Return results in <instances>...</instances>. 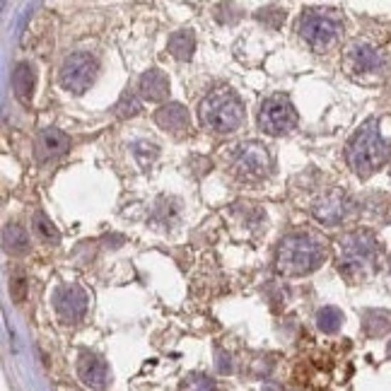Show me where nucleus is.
<instances>
[{
    "instance_id": "f3484780",
    "label": "nucleus",
    "mask_w": 391,
    "mask_h": 391,
    "mask_svg": "<svg viewBox=\"0 0 391 391\" xmlns=\"http://www.w3.org/2000/svg\"><path fill=\"white\" fill-rule=\"evenodd\" d=\"M169 54L174 56L176 61H191V56L196 51V36L191 29H181V31H174L169 36V44H167Z\"/></svg>"
},
{
    "instance_id": "0eeeda50",
    "label": "nucleus",
    "mask_w": 391,
    "mask_h": 391,
    "mask_svg": "<svg viewBox=\"0 0 391 391\" xmlns=\"http://www.w3.org/2000/svg\"><path fill=\"white\" fill-rule=\"evenodd\" d=\"M232 169L244 181H261L270 172V155L261 143H242L232 160Z\"/></svg>"
},
{
    "instance_id": "a878e982",
    "label": "nucleus",
    "mask_w": 391,
    "mask_h": 391,
    "mask_svg": "<svg viewBox=\"0 0 391 391\" xmlns=\"http://www.w3.org/2000/svg\"><path fill=\"white\" fill-rule=\"evenodd\" d=\"M218 367H220V372H232V365H230V357H223L220 355V362H218Z\"/></svg>"
},
{
    "instance_id": "4468645a",
    "label": "nucleus",
    "mask_w": 391,
    "mask_h": 391,
    "mask_svg": "<svg viewBox=\"0 0 391 391\" xmlns=\"http://www.w3.org/2000/svg\"><path fill=\"white\" fill-rule=\"evenodd\" d=\"M155 121L172 136H184L188 131V111L181 104H165L162 109H157Z\"/></svg>"
},
{
    "instance_id": "20e7f679",
    "label": "nucleus",
    "mask_w": 391,
    "mask_h": 391,
    "mask_svg": "<svg viewBox=\"0 0 391 391\" xmlns=\"http://www.w3.org/2000/svg\"><path fill=\"white\" fill-rule=\"evenodd\" d=\"M244 104L232 90L220 87L200 102V121L215 133H235L244 126Z\"/></svg>"
},
{
    "instance_id": "f257e3e1",
    "label": "nucleus",
    "mask_w": 391,
    "mask_h": 391,
    "mask_svg": "<svg viewBox=\"0 0 391 391\" xmlns=\"http://www.w3.org/2000/svg\"><path fill=\"white\" fill-rule=\"evenodd\" d=\"M324 258L326 247L319 237L309 232H295L280 242L275 263L283 275H309L324 263Z\"/></svg>"
},
{
    "instance_id": "f03ea898",
    "label": "nucleus",
    "mask_w": 391,
    "mask_h": 391,
    "mask_svg": "<svg viewBox=\"0 0 391 391\" xmlns=\"http://www.w3.org/2000/svg\"><path fill=\"white\" fill-rule=\"evenodd\" d=\"M377 258H380V244L372 232L355 230L340 239L338 270L348 280L357 283L370 278L377 268Z\"/></svg>"
},
{
    "instance_id": "393cba45",
    "label": "nucleus",
    "mask_w": 391,
    "mask_h": 391,
    "mask_svg": "<svg viewBox=\"0 0 391 391\" xmlns=\"http://www.w3.org/2000/svg\"><path fill=\"white\" fill-rule=\"evenodd\" d=\"M24 290H27V283H24V278H15V280H12V288H10L12 300L22 302L24 300Z\"/></svg>"
},
{
    "instance_id": "6ab92c4d",
    "label": "nucleus",
    "mask_w": 391,
    "mask_h": 391,
    "mask_svg": "<svg viewBox=\"0 0 391 391\" xmlns=\"http://www.w3.org/2000/svg\"><path fill=\"white\" fill-rule=\"evenodd\" d=\"M343 324V312L336 307H324L321 312L317 314V326L324 333H336Z\"/></svg>"
},
{
    "instance_id": "f8f14e48",
    "label": "nucleus",
    "mask_w": 391,
    "mask_h": 391,
    "mask_svg": "<svg viewBox=\"0 0 391 391\" xmlns=\"http://www.w3.org/2000/svg\"><path fill=\"white\" fill-rule=\"evenodd\" d=\"M78 375L83 384H87L90 389H104L109 384V367L99 355L94 352H83L78 362Z\"/></svg>"
},
{
    "instance_id": "423d86ee",
    "label": "nucleus",
    "mask_w": 391,
    "mask_h": 391,
    "mask_svg": "<svg viewBox=\"0 0 391 391\" xmlns=\"http://www.w3.org/2000/svg\"><path fill=\"white\" fill-rule=\"evenodd\" d=\"M258 126H261L263 133L273 138L288 136L298 126V111L285 94H275V97H268L263 102L261 111H258Z\"/></svg>"
},
{
    "instance_id": "a211bd4d",
    "label": "nucleus",
    "mask_w": 391,
    "mask_h": 391,
    "mask_svg": "<svg viewBox=\"0 0 391 391\" xmlns=\"http://www.w3.org/2000/svg\"><path fill=\"white\" fill-rule=\"evenodd\" d=\"M3 244H5V251H10V254H24L29 247V237L20 225L10 223L5 225L3 230Z\"/></svg>"
},
{
    "instance_id": "412c9836",
    "label": "nucleus",
    "mask_w": 391,
    "mask_h": 391,
    "mask_svg": "<svg viewBox=\"0 0 391 391\" xmlns=\"http://www.w3.org/2000/svg\"><path fill=\"white\" fill-rule=\"evenodd\" d=\"M391 329V317L384 312H367V317H365V331L370 333V336H380V333L389 331Z\"/></svg>"
},
{
    "instance_id": "4be33fe9",
    "label": "nucleus",
    "mask_w": 391,
    "mask_h": 391,
    "mask_svg": "<svg viewBox=\"0 0 391 391\" xmlns=\"http://www.w3.org/2000/svg\"><path fill=\"white\" fill-rule=\"evenodd\" d=\"M179 391H218L215 382L210 380L208 375H188L184 382H181V389Z\"/></svg>"
},
{
    "instance_id": "7ed1b4c3",
    "label": "nucleus",
    "mask_w": 391,
    "mask_h": 391,
    "mask_svg": "<svg viewBox=\"0 0 391 391\" xmlns=\"http://www.w3.org/2000/svg\"><path fill=\"white\" fill-rule=\"evenodd\" d=\"M348 165L360 179H367L389 160V145L380 133V121L372 118L352 136V141L345 150Z\"/></svg>"
},
{
    "instance_id": "ddd939ff",
    "label": "nucleus",
    "mask_w": 391,
    "mask_h": 391,
    "mask_svg": "<svg viewBox=\"0 0 391 391\" xmlns=\"http://www.w3.org/2000/svg\"><path fill=\"white\" fill-rule=\"evenodd\" d=\"M71 148V138L59 128H44L36 138V157L39 160H54L68 153Z\"/></svg>"
},
{
    "instance_id": "dca6fc26",
    "label": "nucleus",
    "mask_w": 391,
    "mask_h": 391,
    "mask_svg": "<svg viewBox=\"0 0 391 391\" xmlns=\"http://www.w3.org/2000/svg\"><path fill=\"white\" fill-rule=\"evenodd\" d=\"M34 71H31L29 63H20L12 73V90H15V97L20 99L22 104H29L31 97H34Z\"/></svg>"
},
{
    "instance_id": "6e6552de",
    "label": "nucleus",
    "mask_w": 391,
    "mask_h": 391,
    "mask_svg": "<svg viewBox=\"0 0 391 391\" xmlns=\"http://www.w3.org/2000/svg\"><path fill=\"white\" fill-rule=\"evenodd\" d=\"M94 75H97V61L90 54H73L63 61L61 85L73 94H83L94 83Z\"/></svg>"
},
{
    "instance_id": "9d476101",
    "label": "nucleus",
    "mask_w": 391,
    "mask_h": 391,
    "mask_svg": "<svg viewBox=\"0 0 391 391\" xmlns=\"http://www.w3.org/2000/svg\"><path fill=\"white\" fill-rule=\"evenodd\" d=\"M350 208H352V203H350L348 193L340 191V188H331L329 193H324L317 203H314L312 213L319 223L333 227V225H340L345 218H348Z\"/></svg>"
},
{
    "instance_id": "39448f33",
    "label": "nucleus",
    "mask_w": 391,
    "mask_h": 391,
    "mask_svg": "<svg viewBox=\"0 0 391 391\" xmlns=\"http://www.w3.org/2000/svg\"><path fill=\"white\" fill-rule=\"evenodd\" d=\"M300 36L305 39L314 51H329L331 46H336V41L343 34V22L333 10H307L300 17Z\"/></svg>"
},
{
    "instance_id": "b1692460",
    "label": "nucleus",
    "mask_w": 391,
    "mask_h": 391,
    "mask_svg": "<svg viewBox=\"0 0 391 391\" xmlns=\"http://www.w3.org/2000/svg\"><path fill=\"white\" fill-rule=\"evenodd\" d=\"M138 109H141V102L133 97V92H126L121 97V102H118V106H116V113L121 118H126V116H136Z\"/></svg>"
},
{
    "instance_id": "5701e85b",
    "label": "nucleus",
    "mask_w": 391,
    "mask_h": 391,
    "mask_svg": "<svg viewBox=\"0 0 391 391\" xmlns=\"http://www.w3.org/2000/svg\"><path fill=\"white\" fill-rule=\"evenodd\" d=\"M256 20L263 22L270 29H278L280 24L285 22V8H275V5H270V8H263V10L256 12Z\"/></svg>"
},
{
    "instance_id": "9b49d317",
    "label": "nucleus",
    "mask_w": 391,
    "mask_h": 391,
    "mask_svg": "<svg viewBox=\"0 0 391 391\" xmlns=\"http://www.w3.org/2000/svg\"><path fill=\"white\" fill-rule=\"evenodd\" d=\"M348 68L352 73H382L384 71V56L370 44H352L348 51Z\"/></svg>"
},
{
    "instance_id": "2eb2a0df",
    "label": "nucleus",
    "mask_w": 391,
    "mask_h": 391,
    "mask_svg": "<svg viewBox=\"0 0 391 391\" xmlns=\"http://www.w3.org/2000/svg\"><path fill=\"white\" fill-rule=\"evenodd\" d=\"M138 90H141V94L148 99V102H162V99L169 94V80L160 68H150L148 73L141 75Z\"/></svg>"
},
{
    "instance_id": "aec40b11",
    "label": "nucleus",
    "mask_w": 391,
    "mask_h": 391,
    "mask_svg": "<svg viewBox=\"0 0 391 391\" xmlns=\"http://www.w3.org/2000/svg\"><path fill=\"white\" fill-rule=\"evenodd\" d=\"M31 225H34V232L44 239V242H51V244L61 242L59 230H56L54 223L46 215H44V213H34V220H31Z\"/></svg>"
},
{
    "instance_id": "1a4fd4ad",
    "label": "nucleus",
    "mask_w": 391,
    "mask_h": 391,
    "mask_svg": "<svg viewBox=\"0 0 391 391\" xmlns=\"http://www.w3.org/2000/svg\"><path fill=\"white\" fill-rule=\"evenodd\" d=\"M54 307L63 324H78L87 312V293L78 285H63L54 295Z\"/></svg>"
}]
</instances>
